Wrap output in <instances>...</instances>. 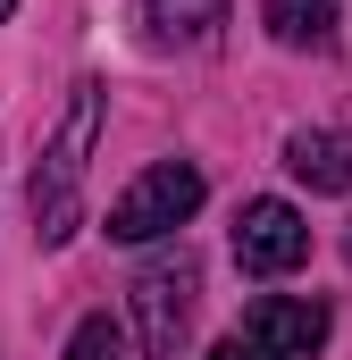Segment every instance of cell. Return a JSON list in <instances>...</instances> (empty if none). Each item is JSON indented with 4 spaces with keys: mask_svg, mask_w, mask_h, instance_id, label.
<instances>
[{
    "mask_svg": "<svg viewBox=\"0 0 352 360\" xmlns=\"http://www.w3.org/2000/svg\"><path fill=\"white\" fill-rule=\"evenodd\" d=\"M285 168L310 184V193H352V134L344 126H302L285 143Z\"/></svg>",
    "mask_w": 352,
    "mask_h": 360,
    "instance_id": "obj_6",
    "label": "cell"
},
{
    "mask_svg": "<svg viewBox=\"0 0 352 360\" xmlns=\"http://www.w3.org/2000/svg\"><path fill=\"white\" fill-rule=\"evenodd\" d=\"M101 117H109V84L84 76V84L68 92V117L51 126L42 160H34V243H42V252H59V243L84 226V176H92Z\"/></svg>",
    "mask_w": 352,
    "mask_h": 360,
    "instance_id": "obj_1",
    "label": "cell"
},
{
    "mask_svg": "<svg viewBox=\"0 0 352 360\" xmlns=\"http://www.w3.org/2000/svg\"><path fill=\"white\" fill-rule=\"evenodd\" d=\"M201 193H210V184H201V168H193V160H160V168H143V176L109 201V235H118V243L176 235V226L201 210Z\"/></svg>",
    "mask_w": 352,
    "mask_h": 360,
    "instance_id": "obj_2",
    "label": "cell"
},
{
    "mask_svg": "<svg viewBox=\"0 0 352 360\" xmlns=\"http://www.w3.org/2000/svg\"><path fill=\"white\" fill-rule=\"evenodd\" d=\"M260 17L285 51H327L336 42V0H260Z\"/></svg>",
    "mask_w": 352,
    "mask_h": 360,
    "instance_id": "obj_7",
    "label": "cell"
},
{
    "mask_svg": "<svg viewBox=\"0 0 352 360\" xmlns=\"http://www.w3.org/2000/svg\"><path fill=\"white\" fill-rule=\"evenodd\" d=\"M8 17H17V0H0V25H8Z\"/></svg>",
    "mask_w": 352,
    "mask_h": 360,
    "instance_id": "obj_11",
    "label": "cell"
},
{
    "mask_svg": "<svg viewBox=\"0 0 352 360\" xmlns=\"http://www.w3.org/2000/svg\"><path fill=\"white\" fill-rule=\"evenodd\" d=\"M210 360H252V344H244V335H227V344H210Z\"/></svg>",
    "mask_w": 352,
    "mask_h": 360,
    "instance_id": "obj_10",
    "label": "cell"
},
{
    "mask_svg": "<svg viewBox=\"0 0 352 360\" xmlns=\"http://www.w3.org/2000/svg\"><path fill=\"white\" fill-rule=\"evenodd\" d=\"M193 260L168 252L134 276V327H143V360H184V335H193Z\"/></svg>",
    "mask_w": 352,
    "mask_h": 360,
    "instance_id": "obj_3",
    "label": "cell"
},
{
    "mask_svg": "<svg viewBox=\"0 0 352 360\" xmlns=\"http://www.w3.org/2000/svg\"><path fill=\"white\" fill-rule=\"evenodd\" d=\"M327 302L319 293H268L260 310H252V360H319L327 352Z\"/></svg>",
    "mask_w": 352,
    "mask_h": 360,
    "instance_id": "obj_5",
    "label": "cell"
},
{
    "mask_svg": "<svg viewBox=\"0 0 352 360\" xmlns=\"http://www.w3.org/2000/svg\"><path fill=\"white\" fill-rule=\"evenodd\" d=\"M302 260H310V226H302V210L277 201V193L244 201V218H235V269H244V276H294Z\"/></svg>",
    "mask_w": 352,
    "mask_h": 360,
    "instance_id": "obj_4",
    "label": "cell"
},
{
    "mask_svg": "<svg viewBox=\"0 0 352 360\" xmlns=\"http://www.w3.org/2000/svg\"><path fill=\"white\" fill-rule=\"evenodd\" d=\"M218 17H227V0H151V25H160V42H201Z\"/></svg>",
    "mask_w": 352,
    "mask_h": 360,
    "instance_id": "obj_8",
    "label": "cell"
},
{
    "mask_svg": "<svg viewBox=\"0 0 352 360\" xmlns=\"http://www.w3.org/2000/svg\"><path fill=\"white\" fill-rule=\"evenodd\" d=\"M68 360H126V327H118L109 310L76 319V335H68Z\"/></svg>",
    "mask_w": 352,
    "mask_h": 360,
    "instance_id": "obj_9",
    "label": "cell"
}]
</instances>
